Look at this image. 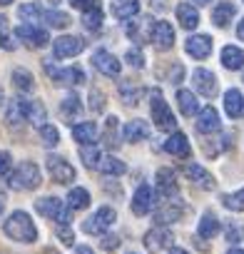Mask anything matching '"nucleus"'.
<instances>
[{"label":"nucleus","mask_w":244,"mask_h":254,"mask_svg":"<svg viewBox=\"0 0 244 254\" xmlns=\"http://www.w3.org/2000/svg\"><path fill=\"white\" fill-rule=\"evenodd\" d=\"M3 229H5V234H8L10 239H15V242H25V244H30V242L38 239V227H35V222L30 219L28 212H20V209L13 212V214L5 219Z\"/></svg>","instance_id":"nucleus-1"},{"label":"nucleus","mask_w":244,"mask_h":254,"mask_svg":"<svg viewBox=\"0 0 244 254\" xmlns=\"http://www.w3.org/2000/svg\"><path fill=\"white\" fill-rule=\"evenodd\" d=\"M43 182V175H40V167L35 162H20L10 175H8V185L13 190H35L38 185Z\"/></svg>","instance_id":"nucleus-2"},{"label":"nucleus","mask_w":244,"mask_h":254,"mask_svg":"<svg viewBox=\"0 0 244 254\" xmlns=\"http://www.w3.org/2000/svg\"><path fill=\"white\" fill-rule=\"evenodd\" d=\"M150 97H152L150 107H152V120H155V125L160 127V130H175V127H177V120H175L170 105L165 102L162 92H160V90H152Z\"/></svg>","instance_id":"nucleus-3"},{"label":"nucleus","mask_w":244,"mask_h":254,"mask_svg":"<svg viewBox=\"0 0 244 254\" xmlns=\"http://www.w3.org/2000/svg\"><path fill=\"white\" fill-rule=\"evenodd\" d=\"M35 209L43 214V217H48V219H55V222H62V224H70V207H65V202L62 199H58V197H40L38 202H35Z\"/></svg>","instance_id":"nucleus-4"},{"label":"nucleus","mask_w":244,"mask_h":254,"mask_svg":"<svg viewBox=\"0 0 244 254\" xmlns=\"http://www.w3.org/2000/svg\"><path fill=\"white\" fill-rule=\"evenodd\" d=\"M115 219H117V214H115L112 207H100L90 219L82 222V229H85L87 234H97V237H102L105 229H110V227L115 224Z\"/></svg>","instance_id":"nucleus-5"},{"label":"nucleus","mask_w":244,"mask_h":254,"mask_svg":"<svg viewBox=\"0 0 244 254\" xmlns=\"http://www.w3.org/2000/svg\"><path fill=\"white\" fill-rule=\"evenodd\" d=\"M15 35H18L25 45H30V48H45V45L50 43L48 33H45L43 28H38L35 23H23V25L15 30Z\"/></svg>","instance_id":"nucleus-6"},{"label":"nucleus","mask_w":244,"mask_h":254,"mask_svg":"<svg viewBox=\"0 0 244 254\" xmlns=\"http://www.w3.org/2000/svg\"><path fill=\"white\" fill-rule=\"evenodd\" d=\"M48 172H50V177H53L55 182H60V185H70V182L75 180L72 165H70L67 160L58 157V155H50V157H48Z\"/></svg>","instance_id":"nucleus-7"},{"label":"nucleus","mask_w":244,"mask_h":254,"mask_svg":"<svg viewBox=\"0 0 244 254\" xmlns=\"http://www.w3.org/2000/svg\"><path fill=\"white\" fill-rule=\"evenodd\" d=\"M172 242H175L172 232H170V229H162V224L152 227V229L145 234V247H147L150 252H162V249H170V247H172Z\"/></svg>","instance_id":"nucleus-8"},{"label":"nucleus","mask_w":244,"mask_h":254,"mask_svg":"<svg viewBox=\"0 0 244 254\" xmlns=\"http://www.w3.org/2000/svg\"><path fill=\"white\" fill-rule=\"evenodd\" d=\"M5 117H8V125H10V127H20V125L30 117V100H25V97H13V100L8 102Z\"/></svg>","instance_id":"nucleus-9"},{"label":"nucleus","mask_w":244,"mask_h":254,"mask_svg":"<svg viewBox=\"0 0 244 254\" xmlns=\"http://www.w3.org/2000/svg\"><path fill=\"white\" fill-rule=\"evenodd\" d=\"M53 50H55V58H75L85 50V40H80L75 35H62L55 40Z\"/></svg>","instance_id":"nucleus-10"},{"label":"nucleus","mask_w":244,"mask_h":254,"mask_svg":"<svg viewBox=\"0 0 244 254\" xmlns=\"http://www.w3.org/2000/svg\"><path fill=\"white\" fill-rule=\"evenodd\" d=\"M150 40L160 48V50H170L175 45V30L167 20H157L152 25V33H150Z\"/></svg>","instance_id":"nucleus-11"},{"label":"nucleus","mask_w":244,"mask_h":254,"mask_svg":"<svg viewBox=\"0 0 244 254\" xmlns=\"http://www.w3.org/2000/svg\"><path fill=\"white\" fill-rule=\"evenodd\" d=\"M192 82H194V87L202 92V97H214V95H217V77H214V72H209L207 67H197V70L192 72Z\"/></svg>","instance_id":"nucleus-12"},{"label":"nucleus","mask_w":244,"mask_h":254,"mask_svg":"<svg viewBox=\"0 0 244 254\" xmlns=\"http://www.w3.org/2000/svg\"><path fill=\"white\" fill-rule=\"evenodd\" d=\"M92 65L102 72V75H110V77H117L120 75V60L112 55V53H107V50H97L95 55H92Z\"/></svg>","instance_id":"nucleus-13"},{"label":"nucleus","mask_w":244,"mask_h":254,"mask_svg":"<svg viewBox=\"0 0 244 254\" xmlns=\"http://www.w3.org/2000/svg\"><path fill=\"white\" fill-rule=\"evenodd\" d=\"M152 207H155V192H152V187L150 185H140L137 192H135V199H132V212L137 217H142V214L152 212Z\"/></svg>","instance_id":"nucleus-14"},{"label":"nucleus","mask_w":244,"mask_h":254,"mask_svg":"<svg viewBox=\"0 0 244 254\" xmlns=\"http://www.w3.org/2000/svg\"><path fill=\"white\" fill-rule=\"evenodd\" d=\"M177 190H180V185H177V175H175V170H170V167L157 170V192H160L165 199H170V197L177 194Z\"/></svg>","instance_id":"nucleus-15"},{"label":"nucleus","mask_w":244,"mask_h":254,"mask_svg":"<svg viewBox=\"0 0 244 254\" xmlns=\"http://www.w3.org/2000/svg\"><path fill=\"white\" fill-rule=\"evenodd\" d=\"M184 48H187V53H189L194 60H204V58H209V53H212V38H209V35H192V38L184 43Z\"/></svg>","instance_id":"nucleus-16"},{"label":"nucleus","mask_w":244,"mask_h":254,"mask_svg":"<svg viewBox=\"0 0 244 254\" xmlns=\"http://www.w3.org/2000/svg\"><path fill=\"white\" fill-rule=\"evenodd\" d=\"M222 127V120H219V112L214 107H204L197 117V132L199 135H207V132H217Z\"/></svg>","instance_id":"nucleus-17"},{"label":"nucleus","mask_w":244,"mask_h":254,"mask_svg":"<svg viewBox=\"0 0 244 254\" xmlns=\"http://www.w3.org/2000/svg\"><path fill=\"white\" fill-rule=\"evenodd\" d=\"M48 72H50V77H55L58 82H67V85H80V82H85V70L82 67H65V70H55L53 65H48Z\"/></svg>","instance_id":"nucleus-18"},{"label":"nucleus","mask_w":244,"mask_h":254,"mask_svg":"<svg viewBox=\"0 0 244 254\" xmlns=\"http://www.w3.org/2000/svg\"><path fill=\"white\" fill-rule=\"evenodd\" d=\"M127 142H142V140H150V125L145 120H132L125 125V130H122Z\"/></svg>","instance_id":"nucleus-19"},{"label":"nucleus","mask_w":244,"mask_h":254,"mask_svg":"<svg viewBox=\"0 0 244 254\" xmlns=\"http://www.w3.org/2000/svg\"><path fill=\"white\" fill-rule=\"evenodd\" d=\"M97 135H100V127L95 122H82V125H75L72 127V137L80 145H95L97 142Z\"/></svg>","instance_id":"nucleus-20"},{"label":"nucleus","mask_w":244,"mask_h":254,"mask_svg":"<svg viewBox=\"0 0 244 254\" xmlns=\"http://www.w3.org/2000/svg\"><path fill=\"white\" fill-rule=\"evenodd\" d=\"M60 112H62V117L65 120H77L80 115H82V97L80 95H75V92H70V95H65L62 97V102H60Z\"/></svg>","instance_id":"nucleus-21"},{"label":"nucleus","mask_w":244,"mask_h":254,"mask_svg":"<svg viewBox=\"0 0 244 254\" xmlns=\"http://www.w3.org/2000/svg\"><path fill=\"white\" fill-rule=\"evenodd\" d=\"M177 20H180V25H182L184 30H194V28L199 25V13H197L194 5L180 3V5H177Z\"/></svg>","instance_id":"nucleus-22"},{"label":"nucleus","mask_w":244,"mask_h":254,"mask_svg":"<svg viewBox=\"0 0 244 254\" xmlns=\"http://www.w3.org/2000/svg\"><path fill=\"white\" fill-rule=\"evenodd\" d=\"M165 152L175 155V157H189L192 147H189V140L182 135V132H175L167 142H165Z\"/></svg>","instance_id":"nucleus-23"},{"label":"nucleus","mask_w":244,"mask_h":254,"mask_svg":"<svg viewBox=\"0 0 244 254\" xmlns=\"http://www.w3.org/2000/svg\"><path fill=\"white\" fill-rule=\"evenodd\" d=\"M184 175L194 182V185H199V187H204V190H214L217 187V182H214V177L202 167V165H189L187 170H184Z\"/></svg>","instance_id":"nucleus-24"},{"label":"nucleus","mask_w":244,"mask_h":254,"mask_svg":"<svg viewBox=\"0 0 244 254\" xmlns=\"http://www.w3.org/2000/svg\"><path fill=\"white\" fill-rule=\"evenodd\" d=\"M224 110L229 117H242L244 115V95L239 90H227L224 92Z\"/></svg>","instance_id":"nucleus-25"},{"label":"nucleus","mask_w":244,"mask_h":254,"mask_svg":"<svg viewBox=\"0 0 244 254\" xmlns=\"http://www.w3.org/2000/svg\"><path fill=\"white\" fill-rule=\"evenodd\" d=\"M237 15V5L234 3H229V0H222V3L212 10V20H214V25L217 28H227L229 25V20Z\"/></svg>","instance_id":"nucleus-26"},{"label":"nucleus","mask_w":244,"mask_h":254,"mask_svg":"<svg viewBox=\"0 0 244 254\" xmlns=\"http://www.w3.org/2000/svg\"><path fill=\"white\" fill-rule=\"evenodd\" d=\"M222 65L227 67V70H242L244 67V53L237 48V45H227V48H222Z\"/></svg>","instance_id":"nucleus-27"},{"label":"nucleus","mask_w":244,"mask_h":254,"mask_svg":"<svg viewBox=\"0 0 244 254\" xmlns=\"http://www.w3.org/2000/svg\"><path fill=\"white\" fill-rule=\"evenodd\" d=\"M137 13H140V0H115L112 3V15L120 20L135 18Z\"/></svg>","instance_id":"nucleus-28"},{"label":"nucleus","mask_w":244,"mask_h":254,"mask_svg":"<svg viewBox=\"0 0 244 254\" xmlns=\"http://www.w3.org/2000/svg\"><path fill=\"white\" fill-rule=\"evenodd\" d=\"M219 229H222V224H219V219H217L212 212L202 214V219H199V224H197V234H199L202 239H212V237H217Z\"/></svg>","instance_id":"nucleus-29"},{"label":"nucleus","mask_w":244,"mask_h":254,"mask_svg":"<svg viewBox=\"0 0 244 254\" xmlns=\"http://www.w3.org/2000/svg\"><path fill=\"white\" fill-rule=\"evenodd\" d=\"M177 105H180L184 117H192L199 112V102H197L194 92H189V90H177Z\"/></svg>","instance_id":"nucleus-30"},{"label":"nucleus","mask_w":244,"mask_h":254,"mask_svg":"<svg viewBox=\"0 0 244 254\" xmlns=\"http://www.w3.org/2000/svg\"><path fill=\"white\" fill-rule=\"evenodd\" d=\"M102 175H107V177H122V175H125V162H122V160H117V157H102V162H100V167H97Z\"/></svg>","instance_id":"nucleus-31"},{"label":"nucleus","mask_w":244,"mask_h":254,"mask_svg":"<svg viewBox=\"0 0 244 254\" xmlns=\"http://www.w3.org/2000/svg\"><path fill=\"white\" fill-rule=\"evenodd\" d=\"M67 207L80 212V209H87L90 207V192L82 190V187H75L70 194H67Z\"/></svg>","instance_id":"nucleus-32"},{"label":"nucleus","mask_w":244,"mask_h":254,"mask_svg":"<svg viewBox=\"0 0 244 254\" xmlns=\"http://www.w3.org/2000/svg\"><path fill=\"white\" fill-rule=\"evenodd\" d=\"M120 92H122V100L127 105H137V100L142 97V87L135 85L132 80H122L120 82Z\"/></svg>","instance_id":"nucleus-33"},{"label":"nucleus","mask_w":244,"mask_h":254,"mask_svg":"<svg viewBox=\"0 0 244 254\" xmlns=\"http://www.w3.org/2000/svg\"><path fill=\"white\" fill-rule=\"evenodd\" d=\"M0 48H3V50H15V48H18L15 35H13L10 23H8L5 15H0Z\"/></svg>","instance_id":"nucleus-34"},{"label":"nucleus","mask_w":244,"mask_h":254,"mask_svg":"<svg viewBox=\"0 0 244 254\" xmlns=\"http://www.w3.org/2000/svg\"><path fill=\"white\" fill-rule=\"evenodd\" d=\"M155 23H150V18H142V20H132L130 25H127V38L130 40H135V43H142V38L147 35V30L145 28H152Z\"/></svg>","instance_id":"nucleus-35"},{"label":"nucleus","mask_w":244,"mask_h":254,"mask_svg":"<svg viewBox=\"0 0 244 254\" xmlns=\"http://www.w3.org/2000/svg\"><path fill=\"white\" fill-rule=\"evenodd\" d=\"M182 217V207L180 204H165L157 214H155V222L157 224H170V222H177Z\"/></svg>","instance_id":"nucleus-36"},{"label":"nucleus","mask_w":244,"mask_h":254,"mask_svg":"<svg viewBox=\"0 0 244 254\" xmlns=\"http://www.w3.org/2000/svg\"><path fill=\"white\" fill-rule=\"evenodd\" d=\"M13 85H15L18 90H23V92H30V90L35 87L33 75H30L28 70H23V67H15V70H13Z\"/></svg>","instance_id":"nucleus-37"},{"label":"nucleus","mask_w":244,"mask_h":254,"mask_svg":"<svg viewBox=\"0 0 244 254\" xmlns=\"http://www.w3.org/2000/svg\"><path fill=\"white\" fill-rule=\"evenodd\" d=\"M122 132H117V117H107V127H105V145L110 150H115L120 145Z\"/></svg>","instance_id":"nucleus-38"},{"label":"nucleus","mask_w":244,"mask_h":254,"mask_svg":"<svg viewBox=\"0 0 244 254\" xmlns=\"http://www.w3.org/2000/svg\"><path fill=\"white\" fill-rule=\"evenodd\" d=\"M102 20H105L102 8H95V10H85V13H82V25H85L87 30H92V33L102 28Z\"/></svg>","instance_id":"nucleus-39"},{"label":"nucleus","mask_w":244,"mask_h":254,"mask_svg":"<svg viewBox=\"0 0 244 254\" xmlns=\"http://www.w3.org/2000/svg\"><path fill=\"white\" fill-rule=\"evenodd\" d=\"M80 157H82L85 167H90V170H97V167H100L97 160H102V155H100V150H97L95 145H85V147L80 150Z\"/></svg>","instance_id":"nucleus-40"},{"label":"nucleus","mask_w":244,"mask_h":254,"mask_svg":"<svg viewBox=\"0 0 244 254\" xmlns=\"http://www.w3.org/2000/svg\"><path fill=\"white\" fill-rule=\"evenodd\" d=\"M222 204L232 212H244V187L234 194H222Z\"/></svg>","instance_id":"nucleus-41"},{"label":"nucleus","mask_w":244,"mask_h":254,"mask_svg":"<svg viewBox=\"0 0 244 254\" xmlns=\"http://www.w3.org/2000/svg\"><path fill=\"white\" fill-rule=\"evenodd\" d=\"M40 142H43L45 147H58V142H60L58 127H53V125H43V127H40Z\"/></svg>","instance_id":"nucleus-42"},{"label":"nucleus","mask_w":244,"mask_h":254,"mask_svg":"<svg viewBox=\"0 0 244 254\" xmlns=\"http://www.w3.org/2000/svg\"><path fill=\"white\" fill-rule=\"evenodd\" d=\"M18 15H20L25 23H35L38 18H43V8H40L38 3H25V5L18 8Z\"/></svg>","instance_id":"nucleus-43"},{"label":"nucleus","mask_w":244,"mask_h":254,"mask_svg":"<svg viewBox=\"0 0 244 254\" xmlns=\"http://www.w3.org/2000/svg\"><path fill=\"white\" fill-rule=\"evenodd\" d=\"M43 20L50 28H67L70 25V18L65 13H58V10H43Z\"/></svg>","instance_id":"nucleus-44"},{"label":"nucleus","mask_w":244,"mask_h":254,"mask_svg":"<svg viewBox=\"0 0 244 254\" xmlns=\"http://www.w3.org/2000/svg\"><path fill=\"white\" fill-rule=\"evenodd\" d=\"M224 234H227V242L237 244V242H242V237H244V224H242V222L229 219V222L224 224Z\"/></svg>","instance_id":"nucleus-45"},{"label":"nucleus","mask_w":244,"mask_h":254,"mask_svg":"<svg viewBox=\"0 0 244 254\" xmlns=\"http://www.w3.org/2000/svg\"><path fill=\"white\" fill-rule=\"evenodd\" d=\"M45 117H48V112H45V107H43V102H35V100H30V122L35 125V127H43L45 125Z\"/></svg>","instance_id":"nucleus-46"},{"label":"nucleus","mask_w":244,"mask_h":254,"mask_svg":"<svg viewBox=\"0 0 244 254\" xmlns=\"http://www.w3.org/2000/svg\"><path fill=\"white\" fill-rule=\"evenodd\" d=\"M125 60H127L132 67H142V65H145V55H142L137 48H130L127 55H125Z\"/></svg>","instance_id":"nucleus-47"},{"label":"nucleus","mask_w":244,"mask_h":254,"mask_svg":"<svg viewBox=\"0 0 244 254\" xmlns=\"http://www.w3.org/2000/svg\"><path fill=\"white\" fill-rule=\"evenodd\" d=\"M70 5L85 13V10H95V8H100V0H70Z\"/></svg>","instance_id":"nucleus-48"},{"label":"nucleus","mask_w":244,"mask_h":254,"mask_svg":"<svg viewBox=\"0 0 244 254\" xmlns=\"http://www.w3.org/2000/svg\"><path fill=\"white\" fill-rule=\"evenodd\" d=\"M100 244H102V249L112 252V249H117V247H120V237H117V234H102Z\"/></svg>","instance_id":"nucleus-49"},{"label":"nucleus","mask_w":244,"mask_h":254,"mask_svg":"<svg viewBox=\"0 0 244 254\" xmlns=\"http://www.w3.org/2000/svg\"><path fill=\"white\" fill-rule=\"evenodd\" d=\"M90 100H92L90 107H92L95 112H100V110L105 107V95H100V90H92V92H90Z\"/></svg>","instance_id":"nucleus-50"},{"label":"nucleus","mask_w":244,"mask_h":254,"mask_svg":"<svg viewBox=\"0 0 244 254\" xmlns=\"http://www.w3.org/2000/svg\"><path fill=\"white\" fill-rule=\"evenodd\" d=\"M8 170H10V155L8 152H0V177L8 175Z\"/></svg>","instance_id":"nucleus-51"},{"label":"nucleus","mask_w":244,"mask_h":254,"mask_svg":"<svg viewBox=\"0 0 244 254\" xmlns=\"http://www.w3.org/2000/svg\"><path fill=\"white\" fill-rule=\"evenodd\" d=\"M58 237H60V242H62V244H67V247L72 244V232L67 229V224H65V229H60V232H58Z\"/></svg>","instance_id":"nucleus-52"},{"label":"nucleus","mask_w":244,"mask_h":254,"mask_svg":"<svg viewBox=\"0 0 244 254\" xmlns=\"http://www.w3.org/2000/svg\"><path fill=\"white\" fill-rule=\"evenodd\" d=\"M150 3H152V8H155V10H162L167 0H150Z\"/></svg>","instance_id":"nucleus-53"},{"label":"nucleus","mask_w":244,"mask_h":254,"mask_svg":"<svg viewBox=\"0 0 244 254\" xmlns=\"http://www.w3.org/2000/svg\"><path fill=\"white\" fill-rule=\"evenodd\" d=\"M237 35H239V40H244V18H242L239 25H237Z\"/></svg>","instance_id":"nucleus-54"},{"label":"nucleus","mask_w":244,"mask_h":254,"mask_svg":"<svg viewBox=\"0 0 244 254\" xmlns=\"http://www.w3.org/2000/svg\"><path fill=\"white\" fill-rule=\"evenodd\" d=\"M75 254H92V249L82 244V247H77V252H75Z\"/></svg>","instance_id":"nucleus-55"},{"label":"nucleus","mask_w":244,"mask_h":254,"mask_svg":"<svg viewBox=\"0 0 244 254\" xmlns=\"http://www.w3.org/2000/svg\"><path fill=\"white\" fill-rule=\"evenodd\" d=\"M170 254H189V252H187V249H182V247H172V249H170Z\"/></svg>","instance_id":"nucleus-56"},{"label":"nucleus","mask_w":244,"mask_h":254,"mask_svg":"<svg viewBox=\"0 0 244 254\" xmlns=\"http://www.w3.org/2000/svg\"><path fill=\"white\" fill-rule=\"evenodd\" d=\"M5 202H8V199H5V194L0 192V214H3V209H5Z\"/></svg>","instance_id":"nucleus-57"},{"label":"nucleus","mask_w":244,"mask_h":254,"mask_svg":"<svg viewBox=\"0 0 244 254\" xmlns=\"http://www.w3.org/2000/svg\"><path fill=\"white\" fill-rule=\"evenodd\" d=\"M229 254H244V249H229Z\"/></svg>","instance_id":"nucleus-58"},{"label":"nucleus","mask_w":244,"mask_h":254,"mask_svg":"<svg viewBox=\"0 0 244 254\" xmlns=\"http://www.w3.org/2000/svg\"><path fill=\"white\" fill-rule=\"evenodd\" d=\"M194 3H197V5H207V3H209V0H194Z\"/></svg>","instance_id":"nucleus-59"},{"label":"nucleus","mask_w":244,"mask_h":254,"mask_svg":"<svg viewBox=\"0 0 244 254\" xmlns=\"http://www.w3.org/2000/svg\"><path fill=\"white\" fill-rule=\"evenodd\" d=\"M13 3V0H0V5H10Z\"/></svg>","instance_id":"nucleus-60"},{"label":"nucleus","mask_w":244,"mask_h":254,"mask_svg":"<svg viewBox=\"0 0 244 254\" xmlns=\"http://www.w3.org/2000/svg\"><path fill=\"white\" fill-rule=\"evenodd\" d=\"M3 100H5V95H3V87H0V105H3Z\"/></svg>","instance_id":"nucleus-61"},{"label":"nucleus","mask_w":244,"mask_h":254,"mask_svg":"<svg viewBox=\"0 0 244 254\" xmlns=\"http://www.w3.org/2000/svg\"><path fill=\"white\" fill-rule=\"evenodd\" d=\"M130 254H135V252H130Z\"/></svg>","instance_id":"nucleus-62"}]
</instances>
